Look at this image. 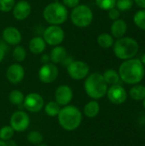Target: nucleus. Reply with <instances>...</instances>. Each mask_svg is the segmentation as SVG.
<instances>
[{"label":"nucleus","instance_id":"obj_1","mask_svg":"<svg viewBox=\"0 0 145 146\" xmlns=\"http://www.w3.org/2000/svg\"><path fill=\"white\" fill-rule=\"evenodd\" d=\"M118 73L123 82L128 85H136L141 82L144 77V66L137 58L125 60L120 65Z\"/></svg>","mask_w":145,"mask_h":146},{"label":"nucleus","instance_id":"obj_2","mask_svg":"<svg viewBox=\"0 0 145 146\" xmlns=\"http://www.w3.org/2000/svg\"><path fill=\"white\" fill-rule=\"evenodd\" d=\"M57 119L60 126L64 130L73 131L82 122V113L76 106L68 104L61 109Z\"/></svg>","mask_w":145,"mask_h":146},{"label":"nucleus","instance_id":"obj_3","mask_svg":"<svg viewBox=\"0 0 145 146\" xmlns=\"http://www.w3.org/2000/svg\"><path fill=\"white\" fill-rule=\"evenodd\" d=\"M84 88L86 94L92 99L97 100L103 98L108 91V84L100 73H92L85 78Z\"/></svg>","mask_w":145,"mask_h":146},{"label":"nucleus","instance_id":"obj_4","mask_svg":"<svg viewBox=\"0 0 145 146\" xmlns=\"http://www.w3.org/2000/svg\"><path fill=\"white\" fill-rule=\"evenodd\" d=\"M138 43L132 37H122L117 38L113 45V50L115 56L121 60H128L134 58L138 52Z\"/></svg>","mask_w":145,"mask_h":146},{"label":"nucleus","instance_id":"obj_5","mask_svg":"<svg viewBox=\"0 0 145 146\" xmlns=\"http://www.w3.org/2000/svg\"><path fill=\"white\" fill-rule=\"evenodd\" d=\"M43 16L45 21L49 24L60 26L68 20V10L62 3L52 2L44 7L43 10Z\"/></svg>","mask_w":145,"mask_h":146},{"label":"nucleus","instance_id":"obj_6","mask_svg":"<svg viewBox=\"0 0 145 146\" xmlns=\"http://www.w3.org/2000/svg\"><path fill=\"white\" fill-rule=\"evenodd\" d=\"M70 20L75 27L85 28L91 24L93 21V12L87 5L79 4L72 9Z\"/></svg>","mask_w":145,"mask_h":146},{"label":"nucleus","instance_id":"obj_7","mask_svg":"<svg viewBox=\"0 0 145 146\" xmlns=\"http://www.w3.org/2000/svg\"><path fill=\"white\" fill-rule=\"evenodd\" d=\"M65 38L64 30L57 25H50L47 27L43 33V38L44 39L46 44L50 46L60 45Z\"/></svg>","mask_w":145,"mask_h":146},{"label":"nucleus","instance_id":"obj_8","mask_svg":"<svg viewBox=\"0 0 145 146\" xmlns=\"http://www.w3.org/2000/svg\"><path fill=\"white\" fill-rule=\"evenodd\" d=\"M67 71L71 79L74 80H81L89 75L90 67L83 61H73L67 66Z\"/></svg>","mask_w":145,"mask_h":146},{"label":"nucleus","instance_id":"obj_9","mask_svg":"<svg viewBox=\"0 0 145 146\" xmlns=\"http://www.w3.org/2000/svg\"><path fill=\"white\" fill-rule=\"evenodd\" d=\"M9 124L15 132H24L30 125V117L25 111L18 110L12 114Z\"/></svg>","mask_w":145,"mask_h":146},{"label":"nucleus","instance_id":"obj_10","mask_svg":"<svg viewBox=\"0 0 145 146\" xmlns=\"http://www.w3.org/2000/svg\"><path fill=\"white\" fill-rule=\"evenodd\" d=\"M24 108L31 113H38L44 106L43 97L37 92H31L27 94L23 101Z\"/></svg>","mask_w":145,"mask_h":146},{"label":"nucleus","instance_id":"obj_11","mask_svg":"<svg viewBox=\"0 0 145 146\" xmlns=\"http://www.w3.org/2000/svg\"><path fill=\"white\" fill-rule=\"evenodd\" d=\"M59 70L54 63H44L38 70V79L44 84H50L58 77Z\"/></svg>","mask_w":145,"mask_h":146},{"label":"nucleus","instance_id":"obj_12","mask_svg":"<svg viewBox=\"0 0 145 146\" xmlns=\"http://www.w3.org/2000/svg\"><path fill=\"white\" fill-rule=\"evenodd\" d=\"M106 95L112 104L117 105L124 104L127 99V92L120 84L112 85L109 88H108Z\"/></svg>","mask_w":145,"mask_h":146},{"label":"nucleus","instance_id":"obj_13","mask_svg":"<svg viewBox=\"0 0 145 146\" xmlns=\"http://www.w3.org/2000/svg\"><path fill=\"white\" fill-rule=\"evenodd\" d=\"M73 97L72 88L68 85H62L58 86L55 92V99L56 102L61 106L68 105Z\"/></svg>","mask_w":145,"mask_h":146},{"label":"nucleus","instance_id":"obj_14","mask_svg":"<svg viewBox=\"0 0 145 146\" xmlns=\"http://www.w3.org/2000/svg\"><path fill=\"white\" fill-rule=\"evenodd\" d=\"M25 76L24 68L19 63H13L7 68L6 78L7 80L14 85H17L22 81Z\"/></svg>","mask_w":145,"mask_h":146},{"label":"nucleus","instance_id":"obj_15","mask_svg":"<svg viewBox=\"0 0 145 146\" xmlns=\"http://www.w3.org/2000/svg\"><path fill=\"white\" fill-rule=\"evenodd\" d=\"M31 12H32L31 4L26 0H21L15 3L12 9L13 16L17 21L26 20L30 15Z\"/></svg>","mask_w":145,"mask_h":146},{"label":"nucleus","instance_id":"obj_16","mask_svg":"<svg viewBox=\"0 0 145 146\" xmlns=\"http://www.w3.org/2000/svg\"><path fill=\"white\" fill-rule=\"evenodd\" d=\"M3 39L5 43L9 45L16 46L18 45L22 39L21 33L19 29L14 27H8L3 31Z\"/></svg>","mask_w":145,"mask_h":146},{"label":"nucleus","instance_id":"obj_17","mask_svg":"<svg viewBox=\"0 0 145 146\" xmlns=\"http://www.w3.org/2000/svg\"><path fill=\"white\" fill-rule=\"evenodd\" d=\"M127 32V24L122 19H118L113 21L110 27V34L115 38H120L125 36Z\"/></svg>","mask_w":145,"mask_h":146},{"label":"nucleus","instance_id":"obj_18","mask_svg":"<svg viewBox=\"0 0 145 146\" xmlns=\"http://www.w3.org/2000/svg\"><path fill=\"white\" fill-rule=\"evenodd\" d=\"M28 48H29V50L32 54L39 55L44 51V50L46 48V43H45L44 39L43 38V37L36 36L29 41Z\"/></svg>","mask_w":145,"mask_h":146},{"label":"nucleus","instance_id":"obj_19","mask_svg":"<svg viewBox=\"0 0 145 146\" xmlns=\"http://www.w3.org/2000/svg\"><path fill=\"white\" fill-rule=\"evenodd\" d=\"M68 57V53L66 49L63 46L57 45L54 46L50 53V60L54 64L62 63L64 60Z\"/></svg>","mask_w":145,"mask_h":146},{"label":"nucleus","instance_id":"obj_20","mask_svg":"<svg viewBox=\"0 0 145 146\" xmlns=\"http://www.w3.org/2000/svg\"><path fill=\"white\" fill-rule=\"evenodd\" d=\"M100 111V105L97 100H91L88 102L84 107V115L88 118L96 117Z\"/></svg>","mask_w":145,"mask_h":146},{"label":"nucleus","instance_id":"obj_21","mask_svg":"<svg viewBox=\"0 0 145 146\" xmlns=\"http://www.w3.org/2000/svg\"><path fill=\"white\" fill-rule=\"evenodd\" d=\"M130 97L135 101H142L145 98V86L140 84L134 85L129 91Z\"/></svg>","mask_w":145,"mask_h":146},{"label":"nucleus","instance_id":"obj_22","mask_svg":"<svg viewBox=\"0 0 145 146\" xmlns=\"http://www.w3.org/2000/svg\"><path fill=\"white\" fill-rule=\"evenodd\" d=\"M103 77L104 80L106 81V83L108 84V86L119 84L120 80H121L119 73L116 70L112 69V68L105 70L104 73L103 74Z\"/></svg>","mask_w":145,"mask_h":146},{"label":"nucleus","instance_id":"obj_23","mask_svg":"<svg viewBox=\"0 0 145 146\" xmlns=\"http://www.w3.org/2000/svg\"><path fill=\"white\" fill-rule=\"evenodd\" d=\"M97 44H99V46H101L103 49H109V48L112 47L115 43L114 37L110 33H101L97 37Z\"/></svg>","mask_w":145,"mask_h":146},{"label":"nucleus","instance_id":"obj_24","mask_svg":"<svg viewBox=\"0 0 145 146\" xmlns=\"http://www.w3.org/2000/svg\"><path fill=\"white\" fill-rule=\"evenodd\" d=\"M44 112L47 115L50 116V117H55L57 116L62 107L61 105H59L56 101H50L49 103H47L44 106Z\"/></svg>","mask_w":145,"mask_h":146},{"label":"nucleus","instance_id":"obj_25","mask_svg":"<svg viewBox=\"0 0 145 146\" xmlns=\"http://www.w3.org/2000/svg\"><path fill=\"white\" fill-rule=\"evenodd\" d=\"M25 96L19 90H13L9 94V100L14 105H21L23 104Z\"/></svg>","mask_w":145,"mask_h":146},{"label":"nucleus","instance_id":"obj_26","mask_svg":"<svg viewBox=\"0 0 145 146\" xmlns=\"http://www.w3.org/2000/svg\"><path fill=\"white\" fill-rule=\"evenodd\" d=\"M133 22L139 29L145 31V9L136 12L133 16Z\"/></svg>","mask_w":145,"mask_h":146},{"label":"nucleus","instance_id":"obj_27","mask_svg":"<svg viewBox=\"0 0 145 146\" xmlns=\"http://www.w3.org/2000/svg\"><path fill=\"white\" fill-rule=\"evenodd\" d=\"M13 57L16 62H23L26 57V50L22 45H16L13 50Z\"/></svg>","mask_w":145,"mask_h":146},{"label":"nucleus","instance_id":"obj_28","mask_svg":"<svg viewBox=\"0 0 145 146\" xmlns=\"http://www.w3.org/2000/svg\"><path fill=\"white\" fill-rule=\"evenodd\" d=\"M43 139H44L43 135L38 131H31L27 134V140L29 143H31L32 145H38L42 144Z\"/></svg>","mask_w":145,"mask_h":146},{"label":"nucleus","instance_id":"obj_29","mask_svg":"<svg viewBox=\"0 0 145 146\" xmlns=\"http://www.w3.org/2000/svg\"><path fill=\"white\" fill-rule=\"evenodd\" d=\"M15 131L10 126H3L0 129V140L7 141L12 139Z\"/></svg>","mask_w":145,"mask_h":146},{"label":"nucleus","instance_id":"obj_30","mask_svg":"<svg viewBox=\"0 0 145 146\" xmlns=\"http://www.w3.org/2000/svg\"><path fill=\"white\" fill-rule=\"evenodd\" d=\"M95 2L99 9L107 11L115 8L116 4V0H95Z\"/></svg>","mask_w":145,"mask_h":146},{"label":"nucleus","instance_id":"obj_31","mask_svg":"<svg viewBox=\"0 0 145 146\" xmlns=\"http://www.w3.org/2000/svg\"><path fill=\"white\" fill-rule=\"evenodd\" d=\"M134 0H116L115 6L120 11H126L132 8Z\"/></svg>","mask_w":145,"mask_h":146},{"label":"nucleus","instance_id":"obj_32","mask_svg":"<svg viewBox=\"0 0 145 146\" xmlns=\"http://www.w3.org/2000/svg\"><path fill=\"white\" fill-rule=\"evenodd\" d=\"M15 4V0H0V11L9 12L13 9Z\"/></svg>","mask_w":145,"mask_h":146},{"label":"nucleus","instance_id":"obj_33","mask_svg":"<svg viewBox=\"0 0 145 146\" xmlns=\"http://www.w3.org/2000/svg\"><path fill=\"white\" fill-rule=\"evenodd\" d=\"M120 15H121V12L117 8H113L109 10V19H111L112 21H115L120 19Z\"/></svg>","mask_w":145,"mask_h":146},{"label":"nucleus","instance_id":"obj_34","mask_svg":"<svg viewBox=\"0 0 145 146\" xmlns=\"http://www.w3.org/2000/svg\"><path fill=\"white\" fill-rule=\"evenodd\" d=\"M62 4L68 9H73L79 4V0H62Z\"/></svg>","mask_w":145,"mask_h":146},{"label":"nucleus","instance_id":"obj_35","mask_svg":"<svg viewBox=\"0 0 145 146\" xmlns=\"http://www.w3.org/2000/svg\"><path fill=\"white\" fill-rule=\"evenodd\" d=\"M136 5L141 9H145V0H134Z\"/></svg>","mask_w":145,"mask_h":146},{"label":"nucleus","instance_id":"obj_36","mask_svg":"<svg viewBox=\"0 0 145 146\" xmlns=\"http://www.w3.org/2000/svg\"><path fill=\"white\" fill-rule=\"evenodd\" d=\"M4 56H5V50L2 47H0V63L3 62V58H4Z\"/></svg>","mask_w":145,"mask_h":146},{"label":"nucleus","instance_id":"obj_37","mask_svg":"<svg viewBox=\"0 0 145 146\" xmlns=\"http://www.w3.org/2000/svg\"><path fill=\"white\" fill-rule=\"evenodd\" d=\"M5 143H6V146H17V144L12 139L7 140V141H5Z\"/></svg>","mask_w":145,"mask_h":146},{"label":"nucleus","instance_id":"obj_38","mask_svg":"<svg viewBox=\"0 0 145 146\" xmlns=\"http://www.w3.org/2000/svg\"><path fill=\"white\" fill-rule=\"evenodd\" d=\"M49 60H50V56H48V55H44L41 58V61L44 63H47L49 62Z\"/></svg>","mask_w":145,"mask_h":146},{"label":"nucleus","instance_id":"obj_39","mask_svg":"<svg viewBox=\"0 0 145 146\" xmlns=\"http://www.w3.org/2000/svg\"><path fill=\"white\" fill-rule=\"evenodd\" d=\"M140 61H141V62L143 63V65L145 66V53L143 55V56H142V57H141V60H140Z\"/></svg>","mask_w":145,"mask_h":146},{"label":"nucleus","instance_id":"obj_40","mask_svg":"<svg viewBox=\"0 0 145 146\" xmlns=\"http://www.w3.org/2000/svg\"><path fill=\"white\" fill-rule=\"evenodd\" d=\"M0 146H6V143H5V141L0 140Z\"/></svg>","mask_w":145,"mask_h":146},{"label":"nucleus","instance_id":"obj_41","mask_svg":"<svg viewBox=\"0 0 145 146\" xmlns=\"http://www.w3.org/2000/svg\"><path fill=\"white\" fill-rule=\"evenodd\" d=\"M143 106H144V108L145 110V98L143 100Z\"/></svg>","mask_w":145,"mask_h":146},{"label":"nucleus","instance_id":"obj_42","mask_svg":"<svg viewBox=\"0 0 145 146\" xmlns=\"http://www.w3.org/2000/svg\"><path fill=\"white\" fill-rule=\"evenodd\" d=\"M37 146H47L46 145H43V144H40V145H38Z\"/></svg>","mask_w":145,"mask_h":146}]
</instances>
